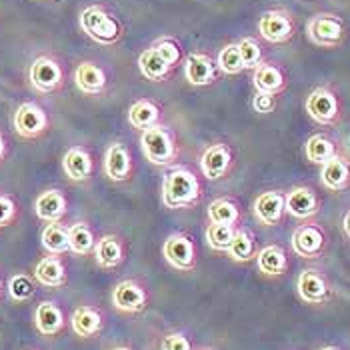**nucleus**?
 I'll return each mask as SVG.
<instances>
[{"mask_svg": "<svg viewBox=\"0 0 350 350\" xmlns=\"http://www.w3.org/2000/svg\"><path fill=\"white\" fill-rule=\"evenodd\" d=\"M34 291H36V284L28 274L21 272V274H14L8 280V295L14 302H27V300L34 297Z\"/></svg>", "mask_w": 350, "mask_h": 350, "instance_id": "nucleus-38", "label": "nucleus"}, {"mask_svg": "<svg viewBox=\"0 0 350 350\" xmlns=\"http://www.w3.org/2000/svg\"><path fill=\"white\" fill-rule=\"evenodd\" d=\"M202 198L200 178L189 168H174L162 180V202L168 208H192Z\"/></svg>", "mask_w": 350, "mask_h": 350, "instance_id": "nucleus-1", "label": "nucleus"}, {"mask_svg": "<svg viewBox=\"0 0 350 350\" xmlns=\"http://www.w3.org/2000/svg\"><path fill=\"white\" fill-rule=\"evenodd\" d=\"M323 211V200L319 192L310 187H295L286 192V215L297 220H310Z\"/></svg>", "mask_w": 350, "mask_h": 350, "instance_id": "nucleus-14", "label": "nucleus"}, {"mask_svg": "<svg viewBox=\"0 0 350 350\" xmlns=\"http://www.w3.org/2000/svg\"><path fill=\"white\" fill-rule=\"evenodd\" d=\"M234 234H237V226H228V224H215L211 222L206 226V232H204V239L208 246L213 250H220V252H226L230 248V244L234 241Z\"/></svg>", "mask_w": 350, "mask_h": 350, "instance_id": "nucleus-35", "label": "nucleus"}, {"mask_svg": "<svg viewBox=\"0 0 350 350\" xmlns=\"http://www.w3.org/2000/svg\"><path fill=\"white\" fill-rule=\"evenodd\" d=\"M256 267L267 276H282L291 269L286 250L280 244H269L258 250L256 254Z\"/></svg>", "mask_w": 350, "mask_h": 350, "instance_id": "nucleus-25", "label": "nucleus"}, {"mask_svg": "<svg viewBox=\"0 0 350 350\" xmlns=\"http://www.w3.org/2000/svg\"><path fill=\"white\" fill-rule=\"evenodd\" d=\"M70 324H72L75 334H79L81 338H94L103 330V314H100V310L96 306L81 304L72 312Z\"/></svg>", "mask_w": 350, "mask_h": 350, "instance_id": "nucleus-24", "label": "nucleus"}, {"mask_svg": "<svg viewBox=\"0 0 350 350\" xmlns=\"http://www.w3.org/2000/svg\"><path fill=\"white\" fill-rule=\"evenodd\" d=\"M40 243L42 248L51 254H64L70 250L68 244V226H64L62 222H49L40 234Z\"/></svg>", "mask_w": 350, "mask_h": 350, "instance_id": "nucleus-31", "label": "nucleus"}, {"mask_svg": "<svg viewBox=\"0 0 350 350\" xmlns=\"http://www.w3.org/2000/svg\"><path fill=\"white\" fill-rule=\"evenodd\" d=\"M321 183L330 192H345L350 189V161L342 154L324 162L321 168Z\"/></svg>", "mask_w": 350, "mask_h": 350, "instance_id": "nucleus-20", "label": "nucleus"}, {"mask_svg": "<svg viewBox=\"0 0 350 350\" xmlns=\"http://www.w3.org/2000/svg\"><path fill=\"white\" fill-rule=\"evenodd\" d=\"M162 254H164L166 262L174 270L189 272L196 267V246L189 234H185V232L170 234L162 246Z\"/></svg>", "mask_w": 350, "mask_h": 350, "instance_id": "nucleus-12", "label": "nucleus"}, {"mask_svg": "<svg viewBox=\"0 0 350 350\" xmlns=\"http://www.w3.org/2000/svg\"><path fill=\"white\" fill-rule=\"evenodd\" d=\"M291 246H293V252L300 258H306V260L323 258L328 248V234L321 224L304 222L293 230Z\"/></svg>", "mask_w": 350, "mask_h": 350, "instance_id": "nucleus-6", "label": "nucleus"}, {"mask_svg": "<svg viewBox=\"0 0 350 350\" xmlns=\"http://www.w3.org/2000/svg\"><path fill=\"white\" fill-rule=\"evenodd\" d=\"M68 244H70V252H75L77 256H86L94 250V232L86 222H75L72 226H68Z\"/></svg>", "mask_w": 350, "mask_h": 350, "instance_id": "nucleus-34", "label": "nucleus"}, {"mask_svg": "<svg viewBox=\"0 0 350 350\" xmlns=\"http://www.w3.org/2000/svg\"><path fill=\"white\" fill-rule=\"evenodd\" d=\"M138 70L146 81L164 82L170 79L174 68L150 46V49H144L138 56Z\"/></svg>", "mask_w": 350, "mask_h": 350, "instance_id": "nucleus-28", "label": "nucleus"}, {"mask_svg": "<svg viewBox=\"0 0 350 350\" xmlns=\"http://www.w3.org/2000/svg\"><path fill=\"white\" fill-rule=\"evenodd\" d=\"M18 216V204L14 200V196L0 192V228L10 226Z\"/></svg>", "mask_w": 350, "mask_h": 350, "instance_id": "nucleus-40", "label": "nucleus"}, {"mask_svg": "<svg viewBox=\"0 0 350 350\" xmlns=\"http://www.w3.org/2000/svg\"><path fill=\"white\" fill-rule=\"evenodd\" d=\"M79 25L82 32L98 44H116L124 34L122 23L100 4L86 6L79 16Z\"/></svg>", "mask_w": 350, "mask_h": 350, "instance_id": "nucleus-2", "label": "nucleus"}, {"mask_svg": "<svg viewBox=\"0 0 350 350\" xmlns=\"http://www.w3.org/2000/svg\"><path fill=\"white\" fill-rule=\"evenodd\" d=\"M66 211H68L66 196L58 189L44 190L34 200V213L44 222H60L66 215Z\"/></svg>", "mask_w": 350, "mask_h": 350, "instance_id": "nucleus-21", "label": "nucleus"}, {"mask_svg": "<svg viewBox=\"0 0 350 350\" xmlns=\"http://www.w3.org/2000/svg\"><path fill=\"white\" fill-rule=\"evenodd\" d=\"M306 114L321 126H336L342 118V103L334 86H317L304 103Z\"/></svg>", "mask_w": 350, "mask_h": 350, "instance_id": "nucleus-4", "label": "nucleus"}, {"mask_svg": "<svg viewBox=\"0 0 350 350\" xmlns=\"http://www.w3.org/2000/svg\"><path fill=\"white\" fill-rule=\"evenodd\" d=\"M6 154H8V146H6V138L4 135L0 133V162L6 159Z\"/></svg>", "mask_w": 350, "mask_h": 350, "instance_id": "nucleus-43", "label": "nucleus"}, {"mask_svg": "<svg viewBox=\"0 0 350 350\" xmlns=\"http://www.w3.org/2000/svg\"><path fill=\"white\" fill-rule=\"evenodd\" d=\"M200 350H213V349H200Z\"/></svg>", "mask_w": 350, "mask_h": 350, "instance_id": "nucleus-48", "label": "nucleus"}, {"mask_svg": "<svg viewBox=\"0 0 350 350\" xmlns=\"http://www.w3.org/2000/svg\"><path fill=\"white\" fill-rule=\"evenodd\" d=\"M306 34L308 40L321 49H336L342 44L347 28H345V21L338 14L317 12L306 23Z\"/></svg>", "mask_w": 350, "mask_h": 350, "instance_id": "nucleus-5", "label": "nucleus"}, {"mask_svg": "<svg viewBox=\"0 0 350 350\" xmlns=\"http://www.w3.org/2000/svg\"><path fill=\"white\" fill-rule=\"evenodd\" d=\"M304 154H306V161L312 162V164H321L328 162L330 159H334L338 154V144L336 140L326 133H317L312 135L306 144H304Z\"/></svg>", "mask_w": 350, "mask_h": 350, "instance_id": "nucleus-29", "label": "nucleus"}, {"mask_svg": "<svg viewBox=\"0 0 350 350\" xmlns=\"http://www.w3.org/2000/svg\"><path fill=\"white\" fill-rule=\"evenodd\" d=\"M216 66H218V70L224 72V75H230V77L241 75L244 70V64L243 58H241L239 44L232 42V44L222 46L220 53H218V58H216Z\"/></svg>", "mask_w": 350, "mask_h": 350, "instance_id": "nucleus-36", "label": "nucleus"}, {"mask_svg": "<svg viewBox=\"0 0 350 350\" xmlns=\"http://www.w3.org/2000/svg\"><path fill=\"white\" fill-rule=\"evenodd\" d=\"M112 304L116 306V310L126 314L142 312L146 306V293L136 280H122L112 291Z\"/></svg>", "mask_w": 350, "mask_h": 350, "instance_id": "nucleus-18", "label": "nucleus"}, {"mask_svg": "<svg viewBox=\"0 0 350 350\" xmlns=\"http://www.w3.org/2000/svg\"><path fill=\"white\" fill-rule=\"evenodd\" d=\"M185 79L192 86H208L218 79L215 58L206 53H190L185 58Z\"/></svg>", "mask_w": 350, "mask_h": 350, "instance_id": "nucleus-17", "label": "nucleus"}, {"mask_svg": "<svg viewBox=\"0 0 350 350\" xmlns=\"http://www.w3.org/2000/svg\"><path fill=\"white\" fill-rule=\"evenodd\" d=\"M159 120H161V108L154 100L140 98L129 108V122L138 131H146L150 126H157Z\"/></svg>", "mask_w": 350, "mask_h": 350, "instance_id": "nucleus-30", "label": "nucleus"}, {"mask_svg": "<svg viewBox=\"0 0 350 350\" xmlns=\"http://www.w3.org/2000/svg\"><path fill=\"white\" fill-rule=\"evenodd\" d=\"M12 126L21 138H27V140L40 138L49 131V114L36 103H23L14 110Z\"/></svg>", "mask_w": 350, "mask_h": 350, "instance_id": "nucleus-9", "label": "nucleus"}, {"mask_svg": "<svg viewBox=\"0 0 350 350\" xmlns=\"http://www.w3.org/2000/svg\"><path fill=\"white\" fill-rule=\"evenodd\" d=\"M112 350H133V349H129V347H116V349H112Z\"/></svg>", "mask_w": 350, "mask_h": 350, "instance_id": "nucleus-46", "label": "nucleus"}, {"mask_svg": "<svg viewBox=\"0 0 350 350\" xmlns=\"http://www.w3.org/2000/svg\"><path fill=\"white\" fill-rule=\"evenodd\" d=\"M298 297L306 304H326L332 297V284L319 269H304L297 280Z\"/></svg>", "mask_w": 350, "mask_h": 350, "instance_id": "nucleus-10", "label": "nucleus"}, {"mask_svg": "<svg viewBox=\"0 0 350 350\" xmlns=\"http://www.w3.org/2000/svg\"><path fill=\"white\" fill-rule=\"evenodd\" d=\"M237 44H239V51H241L244 70H246V68H248V70H254L258 64H262V62H265L262 44H260L256 38H252V36H244L243 40H241V42H237Z\"/></svg>", "mask_w": 350, "mask_h": 350, "instance_id": "nucleus-37", "label": "nucleus"}, {"mask_svg": "<svg viewBox=\"0 0 350 350\" xmlns=\"http://www.w3.org/2000/svg\"><path fill=\"white\" fill-rule=\"evenodd\" d=\"M0 295H2V278H0Z\"/></svg>", "mask_w": 350, "mask_h": 350, "instance_id": "nucleus-47", "label": "nucleus"}, {"mask_svg": "<svg viewBox=\"0 0 350 350\" xmlns=\"http://www.w3.org/2000/svg\"><path fill=\"white\" fill-rule=\"evenodd\" d=\"M34 324L42 336H56L64 328V314L53 300H44L34 310Z\"/></svg>", "mask_w": 350, "mask_h": 350, "instance_id": "nucleus-23", "label": "nucleus"}, {"mask_svg": "<svg viewBox=\"0 0 350 350\" xmlns=\"http://www.w3.org/2000/svg\"><path fill=\"white\" fill-rule=\"evenodd\" d=\"M62 170L72 183H84L92 176V154L84 146H72L62 157Z\"/></svg>", "mask_w": 350, "mask_h": 350, "instance_id": "nucleus-19", "label": "nucleus"}, {"mask_svg": "<svg viewBox=\"0 0 350 350\" xmlns=\"http://www.w3.org/2000/svg\"><path fill=\"white\" fill-rule=\"evenodd\" d=\"M342 230H345V234L350 239V208L347 211L345 218H342Z\"/></svg>", "mask_w": 350, "mask_h": 350, "instance_id": "nucleus-44", "label": "nucleus"}, {"mask_svg": "<svg viewBox=\"0 0 350 350\" xmlns=\"http://www.w3.org/2000/svg\"><path fill=\"white\" fill-rule=\"evenodd\" d=\"M94 258L100 269H116L124 262V244L118 237L107 234L94 244Z\"/></svg>", "mask_w": 350, "mask_h": 350, "instance_id": "nucleus-27", "label": "nucleus"}, {"mask_svg": "<svg viewBox=\"0 0 350 350\" xmlns=\"http://www.w3.org/2000/svg\"><path fill=\"white\" fill-rule=\"evenodd\" d=\"M107 72L94 62H81L75 70V84L84 94H100L107 88Z\"/></svg>", "mask_w": 350, "mask_h": 350, "instance_id": "nucleus-22", "label": "nucleus"}, {"mask_svg": "<svg viewBox=\"0 0 350 350\" xmlns=\"http://www.w3.org/2000/svg\"><path fill=\"white\" fill-rule=\"evenodd\" d=\"M241 216V208L232 198H216L208 204V220L215 224L239 226Z\"/></svg>", "mask_w": 350, "mask_h": 350, "instance_id": "nucleus-33", "label": "nucleus"}, {"mask_svg": "<svg viewBox=\"0 0 350 350\" xmlns=\"http://www.w3.org/2000/svg\"><path fill=\"white\" fill-rule=\"evenodd\" d=\"M252 84H254L256 92L278 96L288 88V77L280 64L265 60L262 64H258L252 70Z\"/></svg>", "mask_w": 350, "mask_h": 350, "instance_id": "nucleus-16", "label": "nucleus"}, {"mask_svg": "<svg viewBox=\"0 0 350 350\" xmlns=\"http://www.w3.org/2000/svg\"><path fill=\"white\" fill-rule=\"evenodd\" d=\"M234 168V152L226 142H215L211 144L200 159V170L202 176L208 180H220L226 178Z\"/></svg>", "mask_w": 350, "mask_h": 350, "instance_id": "nucleus-11", "label": "nucleus"}, {"mask_svg": "<svg viewBox=\"0 0 350 350\" xmlns=\"http://www.w3.org/2000/svg\"><path fill=\"white\" fill-rule=\"evenodd\" d=\"M133 157L124 142H110L105 152V172L112 183H126L133 176Z\"/></svg>", "mask_w": 350, "mask_h": 350, "instance_id": "nucleus-15", "label": "nucleus"}, {"mask_svg": "<svg viewBox=\"0 0 350 350\" xmlns=\"http://www.w3.org/2000/svg\"><path fill=\"white\" fill-rule=\"evenodd\" d=\"M140 148H142L146 161L154 166H170L172 162H176V157H178L174 133L162 124L142 131Z\"/></svg>", "mask_w": 350, "mask_h": 350, "instance_id": "nucleus-3", "label": "nucleus"}, {"mask_svg": "<svg viewBox=\"0 0 350 350\" xmlns=\"http://www.w3.org/2000/svg\"><path fill=\"white\" fill-rule=\"evenodd\" d=\"M295 30H297L295 18L284 8L267 10L258 18V32L270 44H284V42H288L295 36Z\"/></svg>", "mask_w": 350, "mask_h": 350, "instance_id": "nucleus-8", "label": "nucleus"}, {"mask_svg": "<svg viewBox=\"0 0 350 350\" xmlns=\"http://www.w3.org/2000/svg\"><path fill=\"white\" fill-rule=\"evenodd\" d=\"M34 280L46 288L64 286L66 284V269H64L62 260L56 254L40 258L34 267Z\"/></svg>", "mask_w": 350, "mask_h": 350, "instance_id": "nucleus-26", "label": "nucleus"}, {"mask_svg": "<svg viewBox=\"0 0 350 350\" xmlns=\"http://www.w3.org/2000/svg\"><path fill=\"white\" fill-rule=\"evenodd\" d=\"M28 81L32 88L40 94H53L56 90L62 88L64 84V72L58 60L53 56H38L32 60L28 68Z\"/></svg>", "mask_w": 350, "mask_h": 350, "instance_id": "nucleus-7", "label": "nucleus"}, {"mask_svg": "<svg viewBox=\"0 0 350 350\" xmlns=\"http://www.w3.org/2000/svg\"><path fill=\"white\" fill-rule=\"evenodd\" d=\"M162 350H192V342L187 334L183 332H170L162 338Z\"/></svg>", "mask_w": 350, "mask_h": 350, "instance_id": "nucleus-41", "label": "nucleus"}, {"mask_svg": "<svg viewBox=\"0 0 350 350\" xmlns=\"http://www.w3.org/2000/svg\"><path fill=\"white\" fill-rule=\"evenodd\" d=\"M228 256L234 262H250L252 258H256L258 248H256V239L248 228H237L234 241L230 244V248L226 250Z\"/></svg>", "mask_w": 350, "mask_h": 350, "instance_id": "nucleus-32", "label": "nucleus"}, {"mask_svg": "<svg viewBox=\"0 0 350 350\" xmlns=\"http://www.w3.org/2000/svg\"><path fill=\"white\" fill-rule=\"evenodd\" d=\"M276 105H278V96L265 94V92H256L254 98H252V110L258 112V114H270V112H274Z\"/></svg>", "mask_w": 350, "mask_h": 350, "instance_id": "nucleus-42", "label": "nucleus"}, {"mask_svg": "<svg viewBox=\"0 0 350 350\" xmlns=\"http://www.w3.org/2000/svg\"><path fill=\"white\" fill-rule=\"evenodd\" d=\"M152 49L161 54L162 58H164L172 68L178 66V64H183L185 58H187L185 53H183V49H180V44H178L174 38H170V36H161V38L152 44Z\"/></svg>", "mask_w": 350, "mask_h": 350, "instance_id": "nucleus-39", "label": "nucleus"}, {"mask_svg": "<svg viewBox=\"0 0 350 350\" xmlns=\"http://www.w3.org/2000/svg\"><path fill=\"white\" fill-rule=\"evenodd\" d=\"M254 216L265 226H278L286 216V194L282 190H267L254 198Z\"/></svg>", "mask_w": 350, "mask_h": 350, "instance_id": "nucleus-13", "label": "nucleus"}, {"mask_svg": "<svg viewBox=\"0 0 350 350\" xmlns=\"http://www.w3.org/2000/svg\"><path fill=\"white\" fill-rule=\"evenodd\" d=\"M321 350H340V349H338V347H324V349Z\"/></svg>", "mask_w": 350, "mask_h": 350, "instance_id": "nucleus-45", "label": "nucleus"}]
</instances>
